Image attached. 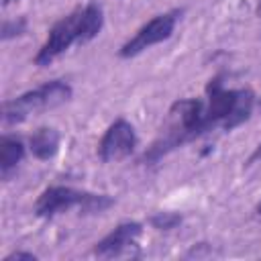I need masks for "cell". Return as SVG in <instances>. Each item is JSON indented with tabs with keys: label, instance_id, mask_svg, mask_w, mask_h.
Returning a JSON list of instances; mask_svg holds the SVG:
<instances>
[{
	"label": "cell",
	"instance_id": "cell-1",
	"mask_svg": "<svg viewBox=\"0 0 261 261\" xmlns=\"http://www.w3.org/2000/svg\"><path fill=\"white\" fill-rule=\"evenodd\" d=\"M255 96L249 88H224L222 75L206 86V98H184L171 104L161 135L143 155L145 163H155L169 151L216 128L232 130L253 112Z\"/></svg>",
	"mask_w": 261,
	"mask_h": 261
},
{
	"label": "cell",
	"instance_id": "cell-2",
	"mask_svg": "<svg viewBox=\"0 0 261 261\" xmlns=\"http://www.w3.org/2000/svg\"><path fill=\"white\" fill-rule=\"evenodd\" d=\"M102 24H104L102 8L94 2L69 12L67 16H63L53 24V29L47 35V41L43 43V47L35 57V63L45 67L53 63L61 53H65L71 45L90 43L94 37H98Z\"/></svg>",
	"mask_w": 261,
	"mask_h": 261
},
{
	"label": "cell",
	"instance_id": "cell-3",
	"mask_svg": "<svg viewBox=\"0 0 261 261\" xmlns=\"http://www.w3.org/2000/svg\"><path fill=\"white\" fill-rule=\"evenodd\" d=\"M112 204L114 200L106 194H90L67 186H51L35 202V214L39 218H55L71 210H77L80 214H100Z\"/></svg>",
	"mask_w": 261,
	"mask_h": 261
},
{
	"label": "cell",
	"instance_id": "cell-4",
	"mask_svg": "<svg viewBox=\"0 0 261 261\" xmlns=\"http://www.w3.org/2000/svg\"><path fill=\"white\" fill-rule=\"evenodd\" d=\"M71 98V88L69 84L61 82V80H53L47 82L31 92L20 94L18 98H12L8 102H4L2 106V122L4 124H18L24 122L27 118L51 110L63 102H67Z\"/></svg>",
	"mask_w": 261,
	"mask_h": 261
},
{
	"label": "cell",
	"instance_id": "cell-5",
	"mask_svg": "<svg viewBox=\"0 0 261 261\" xmlns=\"http://www.w3.org/2000/svg\"><path fill=\"white\" fill-rule=\"evenodd\" d=\"M175 22H177V12L157 14V16L151 18L147 24H143V27L135 33L133 39H128V41L120 47L118 55L124 57V59H130V57L143 53L145 49H149V47H153V45H157V43L169 39L171 33H173V29H175Z\"/></svg>",
	"mask_w": 261,
	"mask_h": 261
},
{
	"label": "cell",
	"instance_id": "cell-6",
	"mask_svg": "<svg viewBox=\"0 0 261 261\" xmlns=\"http://www.w3.org/2000/svg\"><path fill=\"white\" fill-rule=\"evenodd\" d=\"M141 234H143V226L139 222H122L112 232H108L102 241L96 243L94 255L102 259L137 257Z\"/></svg>",
	"mask_w": 261,
	"mask_h": 261
},
{
	"label": "cell",
	"instance_id": "cell-7",
	"mask_svg": "<svg viewBox=\"0 0 261 261\" xmlns=\"http://www.w3.org/2000/svg\"><path fill=\"white\" fill-rule=\"evenodd\" d=\"M135 147H137V135H135L133 124L126 122L124 118H118L106 128L98 145V155L104 163L120 161L128 157L135 151Z\"/></svg>",
	"mask_w": 261,
	"mask_h": 261
},
{
	"label": "cell",
	"instance_id": "cell-8",
	"mask_svg": "<svg viewBox=\"0 0 261 261\" xmlns=\"http://www.w3.org/2000/svg\"><path fill=\"white\" fill-rule=\"evenodd\" d=\"M22 157H24L22 141L16 139V137L4 135L0 139V173H2V179H8L10 177V173L18 167V163L22 161Z\"/></svg>",
	"mask_w": 261,
	"mask_h": 261
},
{
	"label": "cell",
	"instance_id": "cell-9",
	"mask_svg": "<svg viewBox=\"0 0 261 261\" xmlns=\"http://www.w3.org/2000/svg\"><path fill=\"white\" fill-rule=\"evenodd\" d=\"M29 145L37 159H51L59 149V133L51 126H41L31 135Z\"/></svg>",
	"mask_w": 261,
	"mask_h": 261
},
{
	"label": "cell",
	"instance_id": "cell-10",
	"mask_svg": "<svg viewBox=\"0 0 261 261\" xmlns=\"http://www.w3.org/2000/svg\"><path fill=\"white\" fill-rule=\"evenodd\" d=\"M181 222V216L175 214V212H159L151 218V224L159 230H169V228H175L177 224Z\"/></svg>",
	"mask_w": 261,
	"mask_h": 261
},
{
	"label": "cell",
	"instance_id": "cell-11",
	"mask_svg": "<svg viewBox=\"0 0 261 261\" xmlns=\"http://www.w3.org/2000/svg\"><path fill=\"white\" fill-rule=\"evenodd\" d=\"M24 31V20H6L2 24V39H10L14 35H20Z\"/></svg>",
	"mask_w": 261,
	"mask_h": 261
},
{
	"label": "cell",
	"instance_id": "cell-12",
	"mask_svg": "<svg viewBox=\"0 0 261 261\" xmlns=\"http://www.w3.org/2000/svg\"><path fill=\"white\" fill-rule=\"evenodd\" d=\"M14 259H27V261H35L37 257L33 253H22V251H16V253H10L8 257H4V261H14Z\"/></svg>",
	"mask_w": 261,
	"mask_h": 261
},
{
	"label": "cell",
	"instance_id": "cell-13",
	"mask_svg": "<svg viewBox=\"0 0 261 261\" xmlns=\"http://www.w3.org/2000/svg\"><path fill=\"white\" fill-rule=\"evenodd\" d=\"M259 159H261V143L255 147V151L251 153V157H249V161H247V163L251 165V163H255V161H259Z\"/></svg>",
	"mask_w": 261,
	"mask_h": 261
},
{
	"label": "cell",
	"instance_id": "cell-14",
	"mask_svg": "<svg viewBox=\"0 0 261 261\" xmlns=\"http://www.w3.org/2000/svg\"><path fill=\"white\" fill-rule=\"evenodd\" d=\"M257 214H259V216H261V202H259V204H257Z\"/></svg>",
	"mask_w": 261,
	"mask_h": 261
},
{
	"label": "cell",
	"instance_id": "cell-15",
	"mask_svg": "<svg viewBox=\"0 0 261 261\" xmlns=\"http://www.w3.org/2000/svg\"><path fill=\"white\" fill-rule=\"evenodd\" d=\"M10 2H14V0H2V4H10Z\"/></svg>",
	"mask_w": 261,
	"mask_h": 261
}]
</instances>
